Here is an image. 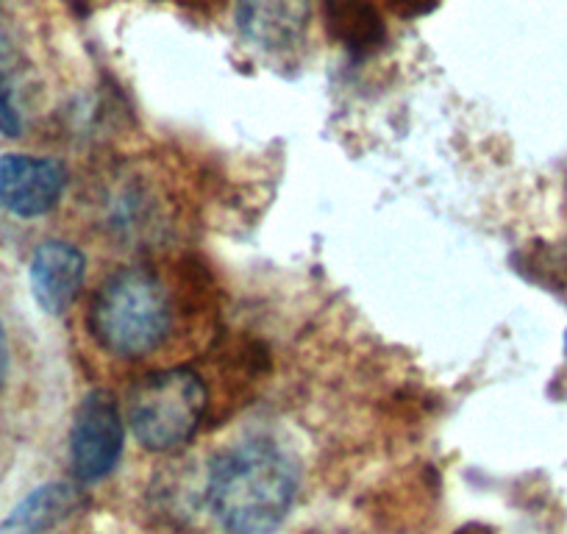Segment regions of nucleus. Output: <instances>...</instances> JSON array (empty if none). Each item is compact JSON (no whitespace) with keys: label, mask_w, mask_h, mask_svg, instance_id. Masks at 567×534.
<instances>
[{"label":"nucleus","mask_w":567,"mask_h":534,"mask_svg":"<svg viewBox=\"0 0 567 534\" xmlns=\"http://www.w3.org/2000/svg\"><path fill=\"white\" fill-rule=\"evenodd\" d=\"M0 134L3 137H20L23 134V114H20L18 101H14L12 79L0 64Z\"/></svg>","instance_id":"10"},{"label":"nucleus","mask_w":567,"mask_h":534,"mask_svg":"<svg viewBox=\"0 0 567 534\" xmlns=\"http://www.w3.org/2000/svg\"><path fill=\"white\" fill-rule=\"evenodd\" d=\"M326 29L353 53H368L384 40V20L373 0H323Z\"/></svg>","instance_id":"9"},{"label":"nucleus","mask_w":567,"mask_h":534,"mask_svg":"<svg viewBox=\"0 0 567 534\" xmlns=\"http://www.w3.org/2000/svg\"><path fill=\"white\" fill-rule=\"evenodd\" d=\"M386 7L403 20H414L423 18V14L434 12L440 7V0H386Z\"/></svg>","instance_id":"11"},{"label":"nucleus","mask_w":567,"mask_h":534,"mask_svg":"<svg viewBox=\"0 0 567 534\" xmlns=\"http://www.w3.org/2000/svg\"><path fill=\"white\" fill-rule=\"evenodd\" d=\"M182 3H195V7H198V0H182Z\"/></svg>","instance_id":"14"},{"label":"nucleus","mask_w":567,"mask_h":534,"mask_svg":"<svg viewBox=\"0 0 567 534\" xmlns=\"http://www.w3.org/2000/svg\"><path fill=\"white\" fill-rule=\"evenodd\" d=\"M84 506V493L79 484L48 482L31 490L18 506L0 523V534H45Z\"/></svg>","instance_id":"8"},{"label":"nucleus","mask_w":567,"mask_h":534,"mask_svg":"<svg viewBox=\"0 0 567 534\" xmlns=\"http://www.w3.org/2000/svg\"><path fill=\"white\" fill-rule=\"evenodd\" d=\"M209 407L204 379L189 368L142 376L125 396V423L142 449L165 454L195 438Z\"/></svg>","instance_id":"3"},{"label":"nucleus","mask_w":567,"mask_h":534,"mask_svg":"<svg viewBox=\"0 0 567 534\" xmlns=\"http://www.w3.org/2000/svg\"><path fill=\"white\" fill-rule=\"evenodd\" d=\"M7 373H9V346H7V331H3V326H0V387H3V381H7Z\"/></svg>","instance_id":"12"},{"label":"nucleus","mask_w":567,"mask_h":534,"mask_svg":"<svg viewBox=\"0 0 567 534\" xmlns=\"http://www.w3.org/2000/svg\"><path fill=\"white\" fill-rule=\"evenodd\" d=\"M86 256L64 239H48L34 250L29 265L31 292L37 307L51 318L68 312L84 290Z\"/></svg>","instance_id":"6"},{"label":"nucleus","mask_w":567,"mask_h":534,"mask_svg":"<svg viewBox=\"0 0 567 534\" xmlns=\"http://www.w3.org/2000/svg\"><path fill=\"white\" fill-rule=\"evenodd\" d=\"M125 415L112 392L92 390L81 398L70 429V462L81 482L109 476L123 456Z\"/></svg>","instance_id":"4"},{"label":"nucleus","mask_w":567,"mask_h":534,"mask_svg":"<svg viewBox=\"0 0 567 534\" xmlns=\"http://www.w3.org/2000/svg\"><path fill=\"white\" fill-rule=\"evenodd\" d=\"M296 493V462L267 440L223 451L206 479V499L228 534H272L290 515Z\"/></svg>","instance_id":"1"},{"label":"nucleus","mask_w":567,"mask_h":534,"mask_svg":"<svg viewBox=\"0 0 567 534\" xmlns=\"http://www.w3.org/2000/svg\"><path fill=\"white\" fill-rule=\"evenodd\" d=\"M456 534H493V532H489V528H484V526H465V528H460Z\"/></svg>","instance_id":"13"},{"label":"nucleus","mask_w":567,"mask_h":534,"mask_svg":"<svg viewBox=\"0 0 567 534\" xmlns=\"http://www.w3.org/2000/svg\"><path fill=\"white\" fill-rule=\"evenodd\" d=\"M68 189L62 162L31 154L0 156V204L14 217H42L53 212Z\"/></svg>","instance_id":"5"},{"label":"nucleus","mask_w":567,"mask_h":534,"mask_svg":"<svg viewBox=\"0 0 567 534\" xmlns=\"http://www.w3.org/2000/svg\"><path fill=\"white\" fill-rule=\"evenodd\" d=\"M171 292L151 267H123L92 298L90 335L117 359L154 353L171 337Z\"/></svg>","instance_id":"2"},{"label":"nucleus","mask_w":567,"mask_h":534,"mask_svg":"<svg viewBox=\"0 0 567 534\" xmlns=\"http://www.w3.org/2000/svg\"><path fill=\"white\" fill-rule=\"evenodd\" d=\"M237 25L261 51H290L309 29V0H237Z\"/></svg>","instance_id":"7"}]
</instances>
